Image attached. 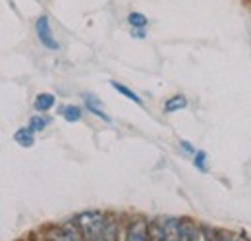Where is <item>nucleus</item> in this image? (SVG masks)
<instances>
[{"mask_svg":"<svg viewBox=\"0 0 251 241\" xmlns=\"http://www.w3.org/2000/svg\"><path fill=\"white\" fill-rule=\"evenodd\" d=\"M75 226L81 230L87 241H114V236H116L114 222L106 214L97 211L79 214L75 218Z\"/></svg>","mask_w":251,"mask_h":241,"instance_id":"obj_1","label":"nucleus"},{"mask_svg":"<svg viewBox=\"0 0 251 241\" xmlns=\"http://www.w3.org/2000/svg\"><path fill=\"white\" fill-rule=\"evenodd\" d=\"M35 33H37L39 43H41L45 48H49V50H58V48H60L58 41H56V39H54V35H52L50 22H49V18H47V16L37 18V22H35Z\"/></svg>","mask_w":251,"mask_h":241,"instance_id":"obj_2","label":"nucleus"},{"mask_svg":"<svg viewBox=\"0 0 251 241\" xmlns=\"http://www.w3.org/2000/svg\"><path fill=\"white\" fill-rule=\"evenodd\" d=\"M162 240L164 241H184V220L178 218H162Z\"/></svg>","mask_w":251,"mask_h":241,"instance_id":"obj_3","label":"nucleus"},{"mask_svg":"<svg viewBox=\"0 0 251 241\" xmlns=\"http://www.w3.org/2000/svg\"><path fill=\"white\" fill-rule=\"evenodd\" d=\"M149 230H151V226L145 218H133L127 226L126 241H151Z\"/></svg>","mask_w":251,"mask_h":241,"instance_id":"obj_4","label":"nucleus"},{"mask_svg":"<svg viewBox=\"0 0 251 241\" xmlns=\"http://www.w3.org/2000/svg\"><path fill=\"white\" fill-rule=\"evenodd\" d=\"M83 100H85V104H87V112H91L97 118H100V120H104L106 123H110V118L104 114V110H100L102 102L99 100V96H95L93 93H85V95H83Z\"/></svg>","mask_w":251,"mask_h":241,"instance_id":"obj_5","label":"nucleus"},{"mask_svg":"<svg viewBox=\"0 0 251 241\" xmlns=\"http://www.w3.org/2000/svg\"><path fill=\"white\" fill-rule=\"evenodd\" d=\"M79 228H56L52 230L50 238L52 241H83Z\"/></svg>","mask_w":251,"mask_h":241,"instance_id":"obj_6","label":"nucleus"},{"mask_svg":"<svg viewBox=\"0 0 251 241\" xmlns=\"http://www.w3.org/2000/svg\"><path fill=\"white\" fill-rule=\"evenodd\" d=\"M14 139H16V143L20 147H31L33 143H35V131H33L29 125L27 127H20L14 133Z\"/></svg>","mask_w":251,"mask_h":241,"instance_id":"obj_7","label":"nucleus"},{"mask_svg":"<svg viewBox=\"0 0 251 241\" xmlns=\"http://www.w3.org/2000/svg\"><path fill=\"white\" fill-rule=\"evenodd\" d=\"M184 241H207V238L191 220H184Z\"/></svg>","mask_w":251,"mask_h":241,"instance_id":"obj_8","label":"nucleus"},{"mask_svg":"<svg viewBox=\"0 0 251 241\" xmlns=\"http://www.w3.org/2000/svg\"><path fill=\"white\" fill-rule=\"evenodd\" d=\"M188 106V98L184 95H174L170 96L166 102H164V112L166 114H172V112H178V110H184Z\"/></svg>","mask_w":251,"mask_h":241,"instance_id":"obj_9","label":"nucleus"},{"mask_svg":"<svg viewBox=\"0 0 251 241\" xmlns=\"http://www.w3.org/2000/svg\"><path fill=\"white\" fill-rule=\"evenodd\" d=\"M54 102H56L54 95H50V93H41V95H37V98H35V110H37V112H47V110H50V108L54 106Z\"/></svg>","mask_w":251,"mask_h":241,"instance_id":"obj_10","label":"nucleus"},{"mask_svg":"<svg viewBox=\"0 0 251 241\" xmlns=\"http://www.w3.org/2000/svg\"><path fill=\"white\" fill-rule=\"evenodd\" d=\"M127 24H129L133 29H145V25L149 24V20H147V16H143L141 12H131V14L127 16Z\"/></svg>","mask_w":251,"mask_h":241,"instance_id":"obj_11","label":"nucleus"},{"mask_svg":"<svg viewBox=\"0 0 251 241\" xmlns=\"http://www.w3.org/2000/svg\"><path fill=\"white\" fill-rule=\"evenodd\" d=\"M62 118L70 123H75V121L81 120V108L79 106H64L62 110Z\"/></svg>","mask_w":251,"mask_h":241,"instance_id":"obj_12","label":"nucleus"},{"mask_svg":"<svg viewBox=\"0 0 251 241\" xmlns=\"http://www.w3.org/2000/svg\"><path fill=\"white\" fill-rule=\"evenodd\" d=\"M110 85H112L114 89L118 91L120 95H124L126 98H129V100H133L135 104H143V102H141V98H139V96H137V95H135L133 91L129 89V87H126L124 83H118V81H110Z\"/></svg>","mask_w":251,"mask_h":241,"instance_id":"obj_13","label":"nucleus"},{"mask_svg":"<svg viewBox=\"0 0 251 241\" xmlns=\"http://www.w3.org/2000/svg\"><path fill=\"white\" fill-rule=\"evenodd\" d=\"M49 123H50V118H47V116H33L29 120V127L35 133H39V131H45Z\"/></svg>","mask_w":251,"mask_h":241,"instance_id":"obj_14","label":"nucleus"},{"mask_svg":"<svg viewBox=\"0 0 251 241\" xmlns=\"http://www.w3.org/2000/svg\"><path fill=\"white\" fill-rule=\"evenodd\" d=\"M193 164L199 172H207V152L205 151H197L193 154Z\"/></svg>","mask_w":251,"mask_h":241,"instance_id":"obj_15","label":"nucleus"},{"mask_svg":"<svg viewBox=\"0 0 251 241\" xmlns=\"http://www.w3.org/2000/svg\"><path fill=\"white\" fill-rule=\"evenodd\" d=\"M180 145H182V147H184V149H186L188 152H191V154H195V149H193V147L189 145L188 141H180Z\"/></svg>","mask_w":251,"mask_h":241,"instance_id":"obj_16","label":"nucleus"},{"mask_svg":"<svg viewBox=\"0 0 251 241\" xmlns=\"http://www.w3.org/2000/svg\"><path fill=\"white\" fill-rule=\"evenodd\" d=\"M232 241H251V240L246 236V234H238V236H234V238H232Z\"/></svg>","mask_w":251,"mask_h":241,"instance_id":"obj_17","label":"nucleus"},{"mask_svg":"<svg viewBox=\"0 0 251 241\" xmlns=\"http://www.w3.org/2000/svg\"><path fill=\"white\" fill-rule=\"evenodd\" d=\"M211 241H232V240H228V238H226V236H222V234H217Z\"/></svg>","mask_w":251,"mask_h":241,"instance_id":"obj_18","label":"nucleus"}]
</instances>
